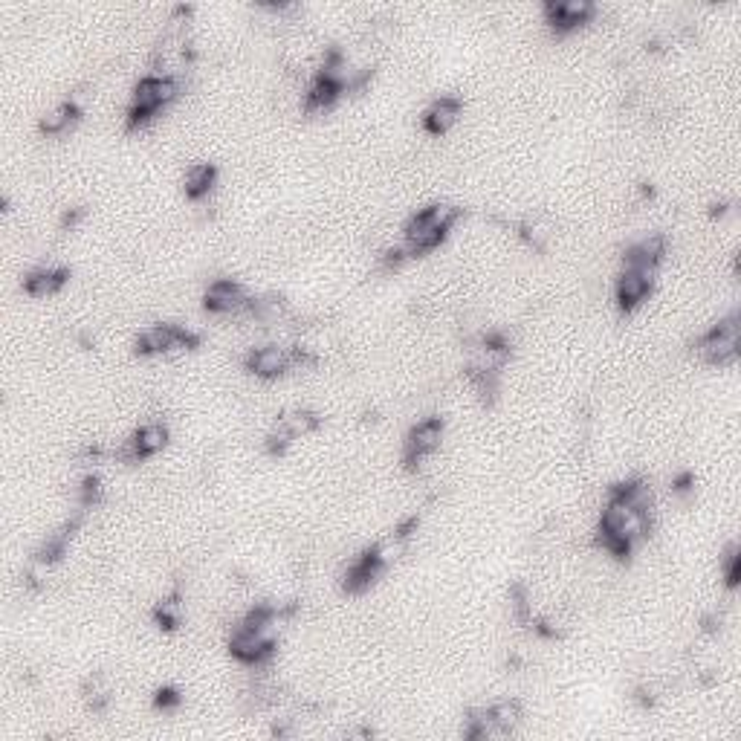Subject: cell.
<instances>
[{
    "label": "cell",
    "mask_w": 741,
    "mask_h": 741,
    "mask_svg": "<svg viewBox=\"0 0 741 741\" xmlns=\"http://www.w3.org/2000/svg\"><path fill=\"white\" fill-rule=\"evenodd\" d=\"M443 420L440 417H423L420 423H414L412 432L406 435L403 443V461L409 469H423V464L440 449L443 440Z\"/></svg>",
    "instance_id": "cell-5"
},
{
    "label": "cell",
    "mask_w": 741,
    "mask_h": 741,
    "mask_svg": "<svg viewBox=\"0 0 741 741\" xmlns=\"http://www.w3.org/2000/svg\"><path fill=\"white\" fill-rule=\"evenodd\" d=\"M542 15H545V24L556 32H574V29L585 27L594 21L597 15V3L591 0H548L542 6Z\"/></svg>",
    "instance_id": "cell-6"
},
{
    "label": "cell",
    "mask_w": 741,
    "mask_h": 741,
    "mask_svg": "<svg viewBox=\"0 0 741 741\" xmlns=\"http://www.w3.org/2000/svg\"><path fill=\"white\" fill-rule=\"evenodd\" d=\"M464 116V102L458 96H438L429 108L423 110V128L432 137L449 134Z\"/></svg>",
    "instance_id": "cell-10"
},
{
    "label": "cell",
    "mask_w": 741,
    "mask_h": 741,
    "mask_svg": "<svg viewBox=\"0 0 741 741\" xmlns=\"http://www.w3.org/2000/svg\"><path fill=\"white\" fill-rule=\"evenodd\" d=\"M218 183V168L212 163H192L183 174V189L189 200H206Z\"/></svg>",
    "instance_id": "cell-15"
},
{
    "label": "cell",
    "mask_w": 741,
    "mask_h": 741,
    "mask_svg": "<svg viewBox=\"0 0 741 741\" xmlns=\"http://www.w3.org/2000/svg\"><path fill=\"white\" fill-rule=\"evenodd\" d=\"M79 119H82L79 102H76V99H67V102L53 105V108L38 119V131H41L44 137H64Z\"/></svg>",
    "instance_id": "cell-12"
},
{
    "label": "cell",
    "mask_w": 741,
    "mask_h": 741,
    "mask_svg": "<svg viewBox=\"0 0 741 741\" xmlns=\"http://www.w3.org/2000/svg\"><path fill=\"white\" fill-rule=\"evenodd\" d=\"M718 574H721V579H724L730 588H736V582H739V574H741L739 545H727L724 553L718 556Z\"/></svg>",
    "instance_id": "cell-20"
},
{
    "label": "cell",
    "mask_w": 741,
    "mask_h": 741,
    "mask_svg": "<svg viewBox=\"0 0 741 741\" xmlns=\"http://www.w3.org/2000/svg\"><path fill=\"white\" fill-rule=\"evenodd\" d=\"M168 438H171V432H168V426H165L163 420H148V423H142L137 432L122 443L119 455H122V461H137L139 464V461L154 458L157 452H163L165 446H168Z\"/></svg>",
    "instance_id": "cell-7"
},
{
    "label": "cell",
    "mask_w": 741,
    "mask_h": 741,
    "mask_svg": "<svg viewBox=\"0 0 741 741\" xmlns=\"http://www.w3.org/2000/svg\"><path fill=\"white\" fill-rule=\"evenodd\" d=\"M487 713H490V718H493L495 724L501 727V733L504 736H513L516 733V727L522 724V704L516 701V698H501V701H495V704H490L487 707Z\"/></svg>",
    "instance_id": "cell-17"
},
{
    "label": "cell",
    "mask_w": 741,
    "mask_h": 741,
    "mask_svg": "<svg viewBox=\"0 0 741 741\" xmlns=\"http://www.w3.org/2000/svg\"><path fill=\"white\" fill-rule=\"evenodd\" d=\"M522 238L527 247H533L542 252V249L548 247L550 229L545 226V223H539V220H527V223H522Z\"/></svg>",
    "instance_id": "cell-21"
},
{
    "label": "cell",
    "mask_w": 741,
    "mask_h": 741,
    "mask_svg": "<svg viewBox=\"0 0 741 741\" xmlns=\"http://www.w3.org/2000/svg\"><path fill=\"white\" fill-rule=\"evenodd\" d=\"M385 574V565L377 559V553L374 550H365L362 556H357L348 568H345V574H342V588L348 591V594H365L377 579Z\"/></svg>",
    "instance_id": "cell-11"
},
{
    "label": "cell",
    "mask_w": 741,
    "mask_h": 741,
    "mask_svg": "<svg viewBox=\"0 0 741 741\" xmlns=\"http://www.w3.org/2000/svg\"><path fill=\"white\" fill-rule=\"evenodd\" d=\"M67 270L61 267H38L24 278V290H27L32 299H53L55 293L64 290L67 284Z\"/></svg>",
    "instance_id": "cell-14"
},
{
    "label": "cell",
    "mask_w": 741,
    "mask_h": 741,
    "mask_svg": "<svg viewBox=\"0 0 741 741\" xmlns=\"http://www.w3.org/2000/svg\"><path fill=\"white\" fill-rule=\"evenodd\" d=\"M183 93V76H145L139 79L134 93H131V105H128V128H139L145 122H151L163 108L171 102H177Z\"/></svg>",
    "instance_id": "cell-2"
},
{
    "label": "cell",
    "mask_w": 741,
    "mask_h": 741,
    "mask_svg": "<svg viewBox=\"0 0 741 741\" xmlns=\"http://www.w3.org/2000/svg\"><path fill=\"white\" fill-rule=\"evenodd\" d=\"M458 220H461V209L452 206V203H435L429 209H420V212H414L412 218L406 220L400 244L406 247V252L412 258H420L426 252L438 249Z\"/></svg>",
    "instance_id": "cell-1"
},
{
    "label": "cell",
    "mask_w": 741,
    "mask_h": 741,
    "mask_svg": "<svg viewBox=\"0 0 741 741\" xmlns=\"http://www.w3.org/2000/svg\"><path fill=\"white\" fill-rule=\"evenodd\" d=\"M82 695L84 701H87V707H90L93 713H102V710L110 704V698H113V689H110V684L102 678V675H90V678L84 681Z\"/></svg>",
    "instance_id": "cell-19"
},
{
    "label": "cell",
    "mask_w": 741,
    "mask_h": 741,
    "mask_svg": "<svg viewBox=\"0 0 741 741\" xmlns=\"http://www.w3.org/2000/svg\"><path fill=\"white\" fill-rule=\"evenodd\" d=\"M249 299L252 296H247V290L235 278H218L206 287L203 307L215 316H238V313H247Z\"/></svg>",
    "instance_id": "cell-8"
},
{
    "label": "cell",
    "mask_w": 741,
    "mask_h": 741,
    "mask_svg": "<svg viewBox=\"0 0 741 741\" xmlns=\"http://www.w3.org/2000/svg\"><path fill=\"white\" fill-rule=\"evenodd\" d=\"M655 287V273H643V270H623L614 281V299L620 304V310H637L640 304L652 296Z\"/></svg>",
    "instance_id": "cell-9"
},
{
    "label": "cell",
    "mask_w": 741,
    "mask_h": 741,
    "mask_svg": "<svg viewBox=\"0 0 741 741\" xmlns=\"http://www.w3.org/2000/svg\"><path fill=\"white\" fill-rule=\"evenodd\" d=\"M275 640H278V632L273 629H252V626L238 623L229 637V652L244 666H264L275 655Z\"/></svg>",
    "instance_id": "cell-4"
},
{
    "label": "cell",
    "mask_w": 741,
    "mask_h": 741,
    "mask_svg": "<svg viewBox=\"0 0 741 741\" xmlns=\"http://www.w3.org/2000/svg\"><path fill=\"white\" fill-rule=\"evenodd\" d=\"M741 348V319L739 313L724 316L718 325L707 330L698 342H695V354L710 362V365H733L739 359Z\"/></svg>",
    "instance_id": "cell-3"
},
{
    "label": "cell",
    "mask_w": 741,
    "mask_h": 741,
    "mask_svg": "<svg viewBox=\"0 0 741 741\" xmlns=\"http://www.w3.org/2000/svg\"><path fill=\"white\" fill-rule=\"evenodd\" d=\"M183 617H186V603H183L180 594L165 597L163 603L154 608V620H157L160 629H177V626H183Z\"/></svg>",
    "instance_id": "cell-18"
},
{
    "label": "cell",
    "mask_w": 741,
    "mask_h": 741,
    "mask_svg": "<svg viewBox=\"0 0 741 741\" xmlns=\"http://www.w3.org/2000/svg\"><path fill=\"white\" fill-rule=\"evenodd\" d=\"M275 423H281L284 426V432L290 435L293 440L307 438V435H313L316 429H319V423H322V417L316 412H310V409H293V412L281 414Z\"/></svg>",
    "instance_id": "cell-16"
},
{
    "label": "cell",
    "mask_w": 741,
    "mask_h": 741,
    "mask_svg": "<svg viewBox=\"0 0 741 741\" xmlns=\"http://www.w3.org/2000/svg\"><path fill=\"white\" fill-rule=\"evenodd\" d=\"M342 84H336V82H330V79H325V76H313L310 82H307V87H304V110L307 113H328L339 99H342Z\"/></svg>",
    "instance_id": "cell-13"
}]
</instances>
